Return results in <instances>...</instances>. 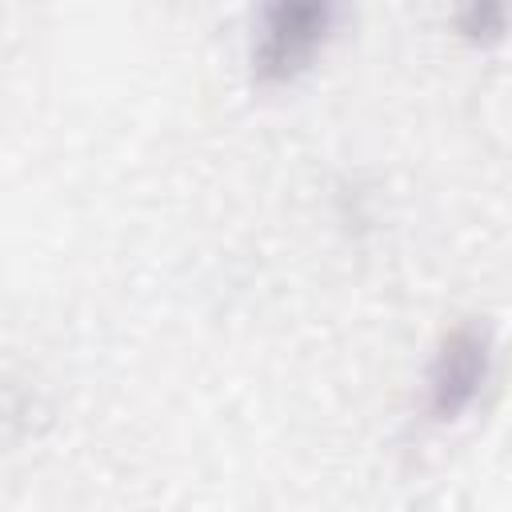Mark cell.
<instances>
[{
  "instance_id": "6da1fadb",
  "label": "cell",
  "mask_w": 512,
  "mask_h": 512,
  "mask_svg": "<svg viewBox=\"0 0 512 512\" xmlns=\"http://www.w3.org/2000/svg\"><path fill=\"white\" fill-rule=\"evenodd\" d=\"M340 0H260L252 28L256 84H292L328 44Z\"/></svg>"
},
{
  "instance_id": "7a4b0ae2",
  "label": "cell",
  "mask_w": 512,
  "mask_h": 512,
  "mask_svg": "<svg viewBox=\"0 0 512 512\" xmlns=\"http://www.w3.org/2000/svg\"><path fill=\"white\" fill-rule=\"evenodd\" d=\"M488 360H492V336L484 324L464 320L440 336L436 356L428 364V412H432V420L452 424L476 404V396L488 380Z\"/></svg>"
},
{
  "instance_id": "3957f363",
  "label": "cell",
  "mask_w": 512,
  "mask_h": 512,
  "mask_svg": "<svg viewBox=\"0 0 512 512\" xmlns=\"http://www.w3.org/2000/svg\"><path fill=\"white\" fill-rule=\"evenodd\" d=\"M460 32L476 44H496L504 36V0H460Z\"/></svg>"
}]
</instances>
